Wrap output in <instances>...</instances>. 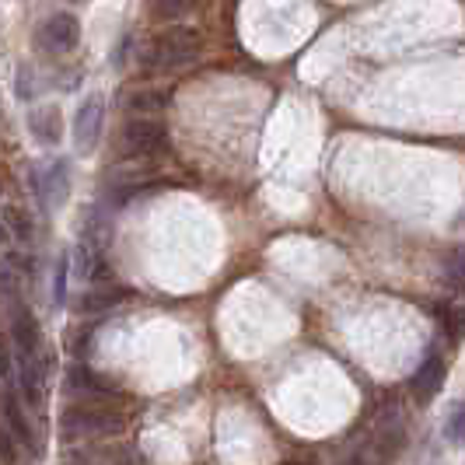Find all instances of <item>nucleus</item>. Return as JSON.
<instances>
[{"label": "nucleus", "instance_id": "4468645a", "mask_svg": "<svg viewBox=\"0 0 465 465\" xmlns=\"http://www.w3.org/2000/svg\"><path fill=\"white\" fill-rule=\"evenodd\" d=\"M126 113L130 116H158L164 109V94L162 92H134L126 94Z\"/></svg>", "mask_w": 465, "mask_h": 465}, {"label": "nucleus", "instance_id": "b1692460", "mask_svg": "<svg viewBox=\"0 0 465 465\" xmlns=\"http://www.w3.org/2000/svg\"><path fill=\"white\" fill-rule=\"evenodd\" d=\"M343 465H371V462H368L364 455H350V459H347V462H343Z\"/></svg>", "mask_w": 465, "mask_h": 465}, {"label": "nucleus", "instance_id": "a211bd4d", "mask_svg": "<svg viewBox=\"0 0 465 465\" xmlns=\"http://www.w3.org/2000/svg\"><path fill=\"white\" fill-rule=\"evenodd\" d=\"M444 277H448V283H451L455 291H465V245L448 256V262H444Z\"/></svg>", "mask_w": 465, "mask_h": 465}, {"label": "nucleus", "instance_id": "412c9836", "mask_svg": "<svg viewBox=\"0 0 465 465\" xmlns=\"http://www.w3.org/2000/svg\"><path fill=\"white\" fill-rule=\"evenodd\" d=\"M67 273H70V259L60 256V262H56V280H53V304L56 308H64V302H67Z\"/></svg>", "mask_w": 465, "mask_h": 465}, {"label": "nucleus", "instance_id": "0eeeda50", "mask_svg": "<svg viewBox=\"0 0 465 465\" xmlns=\"http://www.w3.org/2000/svg\"><path fill=\"white\" fill-rule=\"evenodd\" d=\"M11 340H15V353H18V357H39V350H43V329H39V319H35L25 304L15 308Z\"/></svg>", "mask_w": 465, "mask_h": 465}, {"label": "nucleus", "instance_id": "f8f14e48", "mask_svg": "<svg viewBox=\"0 0 465 465\" xmlns=\"http://www.w3.org/2000/svg\"><path fill=\"white\" fill-rule=\"evenodd\" d=\"M67 392H74V396L102 399V396H116L119 389L105 378V374H94V371H88V368H70Z\"/></svg>", "mask_w": 465, "mask_h": 465}, {"label": "nucleus", "instance_id": "f03ea898", "mask_svg": "<svg viewBox=\"0 0 465 465\" xmlns=\"http://www.w3.org/2000/svg\"><path fill=\"white\" fill-rule=\"evenodd\" d=\"M60 427L67 434H98V438H113L119 430H126V417L109 410V406H67Z\"/></svg>", "mask_w": 465, "mask_h": 465}, {"label": "nucleus", "instance_id": "9b49d317", "mask_svg": "<svg viewBox=\"0 0 465 465\" xmlns=\"http://www.w3.org/2000/svg\"><path fill=\"white\" fill-rule=\"evenodd\" d=\"M441 385H444V361L441 357H427V361L417 368V374H413V381H410V389H413L417 402H430V399L441 392Z\"/></svg>", "mask_w": 465, "mask_h": 465}, {"label": "nucleus", "instance_id": "ddd939ff", "mask_svg": "<svg viewBox=\"0 0 465 465\" xmlns=\"http://www.w3.org/2000/svg\"><path fill=\"white\" fill-rule=\"evenodd\" d=\"M4 417H7V430L15 434V441L22 444L25 451L39 455V441H35V430H32V423H28V417L22 413V406H18V399H15V396H4Z\"/></svg>", "mask_w": 465, "mask_h": 465}, {"label": "nucleus", "instance_id": "39448f33", "mask_svg": "<svg viewBox=\"0 0 465 465\" xmlns=\"http://www.w3.org/2000/svg\"><path fill=\"white\" fill-rule=\"evenodd\" d=\"M102 123H105V102L102 94H92L81 102V109L74 113V143L81 154H92L102 140Z\"/></svg>", "mask_w": 465, "mask_h": 465}, {"label": "nucleus", "instance_id": "f257e3e1", "mask_svg": "<svg viewBox=\"0 0 465 465\" xmlns=\"http://www.w3.org/2000/svg\"><path fill=\"white\" fill-rule=\"evenodd\" d=\"M200 53H203L200 32L189 28V25H172V28H164V32H158V35L151 39V46H147L143 56H147V67L179 70V67L196 64Z\"/></svg>", "mask_w": 465, "mask_h": 465}, {"label": "nucleus", "instance_id": "aec40b11", "mask_svg": "<svg viewBox=\"0 0 465 465\" xmlns=\"http://www.w3.org/2000/svg\"><path fill=\"white\" fill-rule=\"evenodd\" d=\"M4 224H7V232H15L22 242H28V238H32V221L25 217V210L7 207V210H4Z\"/></svg>", "mask_w": 465, "mask_h": 465}, {"label": "nucleus", "instance_id": "f3484780", "mask_svg": "<svg viewBox=\"0 0 465 465\" xmlns=\"http://www.w3.org/2000/svg\"><path fill=\"white\" fill-rule=\"evenodd\" d=\"M444 438L451 444L465 441V402H455V406H451V413L444 420Z\"/></svg>", "mask_w": 465, "mask_h": 465}, {"label": "nucleus", "instance_id": "4be33fe9", "mask_svg": "<svg viewBox=\"0 0 465 465\" xmlns=\"http://www.w3.org/2000/svg\"><path fill=\"white\" fill-rule=\"evenodd\" d=\"M0 462L4 465H18V441H15V434L11 430H0Z\"/></svg>", "mask_w": 465, "mask_h": 465}, {"label": "nucleus", "instance_id": "20e7f679", "mask_svg": "<svg viewBox=\"0 0 465 465\" xmlns=\"http://www.w3.org/2000/svg\"><path fill=\"white\" fill-rule=\"evenodd\" d=\"M35 43H39V49L56 53V56L74 53L77 43H81V22H77L74 15H67V11L49 15L46 22L39 25V32H35Z\"/></svg>", "mask_w": 465, "mask_h": 465}, {"label": "nucleus", "instance_id": "6ab92c4d", "mask_svg": "<svg viewBox=\"0 0 465 465\" xmlns=\"http://www.w3.org/2000/svg\"><path fill=\"white\" fill-rule=\"evenodd\" d=\"M147 7L154 18H179L193 7V0H147Z\"/></svg>", "mask_w": 465, "mask_h": 465}, {"label": "nucleus", "instance_id": "5701e85b", "mask_svg": "<svg viewBox=\"0 0 465 465\" xmlns=\"http://www.w3.org/2000/svg\"><path fill=\"white\" fill-rule=\"evenodd\" d=\"M18 287V277L11 270V262H0V294H11Z\"/></svg>", "mask_w": 465, "mask_h": 465}, {"label": "nucleus", "instance_id": "1a4fd4ad", "mask_svg": "<svg viewBox=\"0 0 465 465\" xmlns=\"http://www.w3.org/2000/svg\"><path fill=\"white\" fill-rule=\"evenodd\" d=\"M18 381H22V396L28 399L32 410L43 406L46 399V374H43V361L39 357H18Z\"/></svg>", "mask_w": 465, "mask_h": 465}, {"label": "nucleus", "instance_id": "a878e982", "mask_svg": "<svg viewBox=\"0 0 465 465\" xmlns=\"http://www.w3.org/2000/svg\"><path fill=\"white\" fill-rule=\"evenodd\" d=\"M77 4H81V0H77Z\"/></svg>", "mask_w": 465, "mask_h": 465}, {"label": "nucleus", "instance_id": "7ed1b4c3", "mask_svg": "<svg viewBox=\"0 0 465 465\" xmlns=\"http://www.w3.org/2000/svg\"><path fill=\"white\" fill-rule=\"evenodd\" d=\"M119 147L134 158H151L164 147V126L158 116H130L119 130Z\"/></svg>", "mask_w": 465, "mask_h": 465}, {"label": "nucleus", "instance_id": "6e6552de", "mask_svg": "<svg viewBox=\"0 0 465 465\" xmlns=\"http://www.w3.org/2000/svg\"><path fill=\"white\" fill-rule=\"evenodd\" d=\"M74 277L81 283H94L98 277H105V262H102V245L92 234L81 238V245L74 249Z\"/></svg>", "mask_w": 465, "mask_h": 465}, {"label": "nucleus", "instance_id": "2eb2a0df", "mask_svg": "<svg viewBox=\"0 0 465 465\" xmlns=\"http://www.w3.org/2000/svg\"><path fill=\"white\" fill-rule=\"evenodd\" d=\"M126 294L119 291V287H98V291H88L84 298H81V312H105V308H116Z\"/></svg>", "mask_w": 465, "mask_h": 465}, {"label": "nucleus", "instance_id": "423d86ee", "mask_svg": "<svg viewBox=\"0 0 465 465\" xmlns=\"http://www.w3.org/2000/svg\"><path fill=\"white\" fill-rule=\"evenodd\" d=\"M35 196L46 210H60L70 196V168L67 162H53L43 175H32Z\"/></svg>", "mask_w": 465, "mask_h": 465}, {"label": "nucleus", "instance_id": "393cba45", "mask_svg": "<svg viewBox=\"0 0 465 465\" xmlns=\"http://www.w3.org/2000/svg\"><path fill=\"white\" fill-rule=\"evenodd\" d=\"M7 234H11L7 232V224H0V242H7Z\"/></svg>", "mask_w": 465, "mask_h": 465}, {"label": "nucleus", "instance_id": "dca6fc26", "mask_svg": "<svg viewBox=\"0 0 465 465\" xmlns=\"http://www.w3.org/2000/svg\"><path fill=\"white\" fill-rule=\"evenodd\" d=\"M441 329L448 332V340H462V332H465L462 304H448V308H441Z\"/></svg>", "mask_w": 465, "mask_h": 465}, {"label": "nucleus", "instance_id": "9d476101", "mask_svg": "<svg viewBox=\"0 0 465 465\" xmlns=\"http://www.w3.org/2000/svg\"><path fill=\"white\" fill-rule=\"evenodd\" d=\"M28 130H32V137L39 140V143H60L64 140V116H60V109L56 105H39V109H32L28 113Z\"/></svg>", "mask_w": 465, "mask_h": 465}]
</instances>
